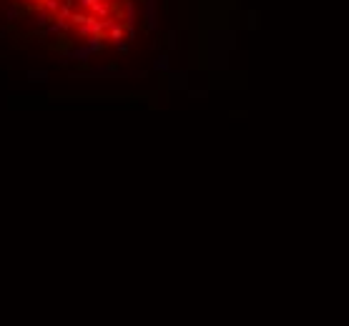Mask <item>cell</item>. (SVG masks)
<instances>
[{"mask_svg": "<svg viewBox=\"0 0 349 326\" xmlns=\"http://www.w3.org/2000/svg\"><path fill=\"white\" fill-rule=\"evenodd\" d=\"M75 28H78V35H81V38L101 35V20H98V18H93V15H88V20H86V23L75 25Z\"/></svg>", "mask_w": 349, "mask_h": 326, "instance_id": "3", "label": "cell"}, {"mask_svg": "<svg viewBox=\"0 0 349 326\" xmlns=\"http://www.w3.org/2000/svg\"><path fill=\"white\" fill-rule=\"evenodd\" d=\"M91 53H101V51H106V38L103 35H91V38H86V43H83Z\"/></svg>", "mask_w": 349, "mask_h": 326, "instance_id": "4", "label": "cell"}, {"mask_svg": "<svg viewBox=\"0 0 349 326\" xmlns=\"http://www.w3.org/2000/svg\"><path fill=\"white\" fill-rule=\"evenodd\" d=\"M93 53L86 48V46H78V48H73V51H68V60H78V63H88V58H91Z\"/></svg>", "mask_w": 349, "mask_h": 326, "instance_id": "5", "label": "cell"}, {"mask_svg": "<svg viewBox=\"0 0 349 326\" xmlns=\"http://www.w3.org/2000/svg\"><path fill=\"white\" fill-rule=\"evenodd\" d=\"M51 20H53V15H48L46 10H41V13H38V18H35V30H43Z\"/></svg>", "mask_w": 349, "mask_h": 326, "instance_id": "7", "label": "cell"}, {"mask_svg": "<svg viewBox=\"0 0 349 326\" xmlns=\"http://www.w3.org/2000/svg\"><path fill=\"white\" fill-rule=\"evenodd\" d=\"M111 3H116V5H118V3H121V0H111Z\"/></svg>", "mask_w": 349, "mask_h": 326, "instance_id": "16", "label": "cell"}, {"mask_svg": "<svg viewBox=\"0 0 349 326\" xmlns=\"http://www.w3.org/2000/svg\"><path fill=\"white\" fill-rule=\"evenodd\" d=\"M143 18L151 33L159 30V0H143Z\"/></svg>", "mask_w": 349, "mask_h": 326, "instance_id": "1", "label": "cell"}, {"mask_svg": "<svg viewBox=\"0 0 349 326\" xmlns=\"http://www.w3.org/2000/svg\"><path fill=\"white\" fill-rule=\"evenodd\" d=\"M118 8L123 10V25H136L138 20V8H136V0H121Z\"/></svg>", "mask_w": 349, "mask_h": 326, "instance_id": "2", "label": "cell"}, {"mask_svg": "<svg viewBox=\"0 0 349 326\" xmlns=\"http://www.w3.org/2000/svg\"><path fill=\"white\" fill-rule=\"evenodd\" d=\"M0 38H5V30H0Z\"/></svg>", "mask_w": 349, "mask_h": 326, "instance_id": "15", "label": "cell"}, {"mask_svg": "<svg viewBox=\"0 0 349 326\" xmlns=\"http://www.w3.org/2000/svg\"><path fill=\"white\" fill-rule=\"evenodd\" d=\"M111 46L118 51V53H128V51H131V43H128V40H113Z\"/></svg>", "mask_w": 349, "mask_h": 326, "instance_id": "8", "label": "cell"}, {"mask_svg": "<svg viewBox=\"0 0 349 326\" xmlns=\"http://www.w3.org/2000/svg\"><path fill=\"white\" fill-rule=\"evenodd\" d=\"M75 3H78V8H81L83 13H88V10H91V5H93V0H75Z\"/></svg>", "mask_w": 349, "mask_h": 326, "instance_id": "11", "label": "cell"}, {"mask_svg": "<svg viewBox=\"0 0 349 326\" xmlns=\"http://www.w3.org/2000/svg\"><path fill=\"white\" fill-rule=\"evenodd\" d=\"M153 68H156V70H169V58H166V55H161L156 63H153Z\"/></svg>", "mask_w": 349, "mask_h": 326, "instance_id": "10", "label": "cell"}, {"mask_svg": "<svg viewBox=\"0 0 349 326\" xmlns=\"http://www.w3.org/2000/svg\"><path fill=\"white\" fill-rule=\"evenodd\" d=\"M33 3H35V5H41V0H33Z\"/></svg>", "mask_w": 349, "mask_h": 326, "instance_id": "17", "label": "cell"}, {"mask_svg": "<svg viewBox=\"0 0 349 326\" xmlns=\"http://www.w3.org/2000/svg\"><path fill=\"white\" fill-rule=\"evenodd\" d=\"M18 15H20V13H18V8H15V5H13V8H8V20H10V23H15V20H18Z\"/></svg>", "mask_w": 349, "mask_h": 326, "instance_id": "12", "label": "cell"}, {"mask_svg": "<svg viewBox=\"0 0 349 326\" xmlns=\"http://www.w3.org/2000/svg\"><path fill=\"white\" fill-rule=\"evenodd\" d=\"M28 78H30V80H38V83H43V80L48 78V73H46V70H30Z\"/></svg>", "mask_w": 349, "mask_h": 326, "instance_id": "9", "label": "cell"}, {"mask_svg": "<svg viewBox=\"0 0 349 326\" xmlns=\"http://www.w3.org/2000/svg\"><path fill=\"white\" fill-rule=\"evenodd\" d=\"M169 46H176V33H174V30L169 33Z\"/></svg>", "mask_w": 349, "mask_h": 326, "instance_id": "14", "label": "cell"}, {"mask_svg": "<svg viewBox=\"0 0 349 326\" xmlns=\"http://www.w3.org/2000/svg\"><path fill=\"white\" fill-rule=\"evenodd\" d=\"M174 86H178V88H183V86H186V75H183V73L174 78Z\"/></svg>", "mask_w": 349, "mask_h": 326, "instance_id": "13", "label": "cell"}, {"mask_svg": "<svg viewBox=\"0 0 349 326\" xmlns=\"http://www.w3.org/2000/svg\"><path fill=\"white\" fill-rule=\"evenodd\" d=\"M41 8H43L48 15H56L58 8H60V0H41Z\"/></svg>", "mask_w": 349, "mask_h": 326, "instance_id": "6", "label": "cell"}]
</instances>
